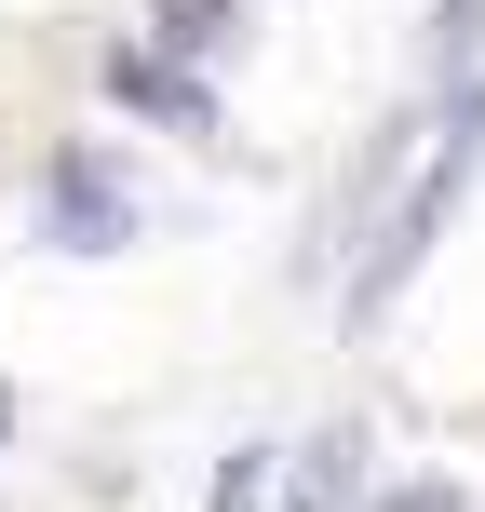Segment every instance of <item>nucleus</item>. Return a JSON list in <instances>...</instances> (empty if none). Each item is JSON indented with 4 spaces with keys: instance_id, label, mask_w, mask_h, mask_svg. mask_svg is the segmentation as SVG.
Segmentation results:
<instances>
[{
    "instance_id": "f257e3e1",
    "label": "nucleus",
    "mask_w": 485,
    "mask_h": 512,
    "mask_svg": "<svg viewBox=\"0 0 485 512\" xmlns=\"http://www.w3.org/2000/svg\"><path fill=\"white\" fill-rule=\"evenodd\" d=\"M41 243H54V256H122V243H135V189L108 176L95 149H68V162L41 176Z\"/></svg>"
},
{
    "instance_id": "20e7f679",
    "label": "nucleus",
    "mask_w": 485,
    "mask_h": 512,
    "mask_svg": "<svg viewBox=\"0 0 485 512\" xmlns=\"http://www.w3.org/2000/svg\"><path fill=\"white\" fill-rule=\"evenodd\" d=\"M230 27H243V0H162V41L149 54H216Z\"/></svg>"
},
{
    "instance_id": "f03ea898",
    "label": "nucleus",
    "mask_w": 485,
    "mask_h": 512,
    "mask_svg": "<svg viewBox=\"0 0 485 512\" xmlns=\"http://www.w3.org/2000/svg\"><path fill=\"white\" fill-rule=\"evenodd\" d=\"M95 81H108V108H135V122H162V135H216V95L176 68V54H149V41H122Z\"/></svg>"
},
{
    "instance_id": "7ed1b4c3",
    "label": "nucleus",
    "mask_w": 485,
    "mask_h": 512,
    "mask_svg": "<svg viewBox=\"0 0 485 512\" xmlns=\"http://www.w3.org/2000/svg\"><path fill=\"white\" fill-rule=\"evenodd\" d=\"M351 486H364V418H337V432L297 459V512H351Z\"/></svg>"
},
{
    "instance_id": "39448f33",
    "label": "nucleus",
    "mask_w": 485,
    "mask_h": 512,
    "mask_svg": "<svg viewBox=\"0 0 485 512\" xmlns=\"http://www.w3.org/2000/svg\"><path fill=\"white\" fill-rule=\"evenodd\" d=\"M270 486H283L270 445H230V459H216V512H270Z\"/></svg>"
},
{
    "instance_id": "423d86ee",
    "label": "nucleus",
    "mask_w": 485,
    "mask_h": 512,
    "mask_svg": "<svg viewBox=\"0 0 485 512\" xmlns=\"http://www.w3.org/2000/svg\"><path fill=\"white\" fill-rule=\"evenodd\" d=\"M0 445H14V391H0Z\"/></svg>"
}]
</instances>
